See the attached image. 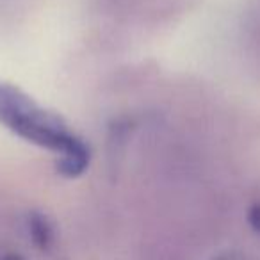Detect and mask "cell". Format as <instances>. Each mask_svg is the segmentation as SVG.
<instances>
[{
	"mask_svg": "<svg viewBox=\"0 0 260 260\" xmlns=\"http://www.w3.org/2000/svg\"><path fill=\"white\" fill-rule=\"evenodd\" d=\"M0 123L25 141L59 153L77 141L59 116L38 107L23 91L0 84Z\"/></svg>",
	"mask_w": 260,
	"mask_h": 260,
	"instance_id": "1",
	"label": "cell"
},
{
	"mask_svg": "<svg viewBox=\"0 0 260 260\" xmlns=\"http://www.w3.org/2000/svg\"><path fill=\"white\" fill-rule=\"evenodd\" d=\"M89 160H91L89 148H87V145L82 139L77 138V141L66 152H62L59 155L57 171L62 177H68V178L80 177L87 170V166H89Z\"/></svg>",
	"mask_w": 260,
	"mask_h": 260,
	"instance_id": "2",
	"label": "cell"
},
{
	"mask_svg": "<svg viewBox=\"0 0 260 260\" xmlns=\"http://www.w3.org/2000/svg\"><path fill=\"white\" fill-rule=\"evenodd\" d=\"M29 230L30 237H32L34 244L41 249H47L52 244V239H54V230H52V224L43 214L32 212L29 216Z\"/></svg>",
	"mask_w": 260,
	"mask_h": 260,
	"instance_id": "3",
	"label": "cell"
},
{
	"mask_svg": "<svg viewBox=\"0 0 260 260\" xmlns=\"http://www.w3.org/2000/svg\"><path fill=\"white\" fill-rule=\"evenodd\" d=\"M248 221H249V224L253 226V230L260 234V203H255V205L249 209Z\"/></svg>",
	"mask_w": 260,
	"mask_h": 260,
	"instance_id": "4",
	"label": "cell"
},
{
	"mask_svg": "<svg viewBox=\"0 0 260 260\" xmlns=\"http://www.w3.org/2000/svg\"><path fill=\"white\" fill-rule=\"evenodd\" d=\"M214 260H249L246 255L242 253H237V251H228V253H223V255L216 256Z\"/></svg>",
	"mask_w": 260,
	"mask_h": 260,
	"instance_id": "5",
	"label": "cell"
},
{
	"mask_svg": "<svg viewBox=\"0 0 260 260\" xmlns=\"http://www.w3.org/2000/svg\"><path fill=\"white\" fill-rule=\"evenodd\" d=\"M2 260H23L22 256H18V255H8V256H4Z\"/></svg>",
	"mask_w": 260,
	"mask_h": 260,
	"instance_id": "6",
	"label": "cell"
}]
</instances>
